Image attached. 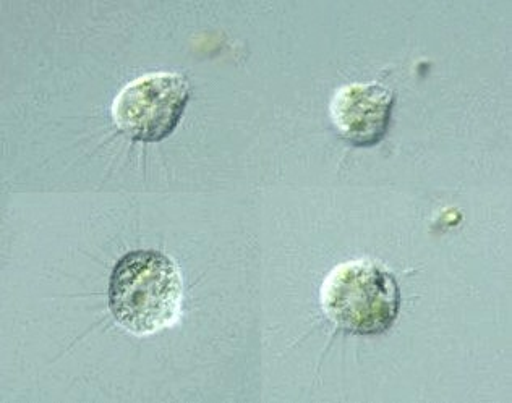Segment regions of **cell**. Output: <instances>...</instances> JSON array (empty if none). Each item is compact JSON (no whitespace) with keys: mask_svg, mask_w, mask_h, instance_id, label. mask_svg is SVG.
Masks as SVG:
<instances>
[{"mask_svg":"<svg viewBox=\"0 0 512 403\" xmlns=\"http://www.w3.org/2000/svg\"><path fill=\"white\" fill-rule=\"evenodd\" d=\"M184 282L171 256L135 250L117 261L109 279V310L135 336H151L180 318Z\"/></svg>","mask_w":512,"mask_h":403,"instance_id":"6da1fadb","label":"cell"},{"mask_svg":"<svg viewBox=\"0 0 512 403\" xmlns=\"http://www.w3.org/2000/svg\"><path fill=\"white\" fill-rule=\"evenodd\" d=\"M320 298L329 321L352 336L388 332L401 310L396 277L368 259L336 266L321 285Z\"/></svg>","mask_w":512,"mask_h":403,"instance_id":"7a4b0ae2","label":"cell"},{"mask_svg":"<svg viewBox=\"0 0 512 403\" xmlns=\"http://www.w3.org/2000/svg\"><path fill=\"white\" fill-rule=\"evenodd\" d=\"M190 101V85L179 73H148L122 88L112 104L120 132L132 140L159 143L179 127Z\"/></svg>","mask_w":512,"mask_h":403,"instance_id":"3957f363","label":"cell"},{"mask_svg":"<svg viewBox=\"0 0 512 403\" xmlns=\"http://www.w3.org/2000/svg\"><path fill=\"white\" fill-rule=\"evenodd\" d=\"M394 104L396 94L380 83H350L336 91L329 114L347 143L372 148L388 135Z\"/></svg>","mask_w":512,"mask_h":403,"instance_id":"277c9868","label":"cell"}]
</instances>
